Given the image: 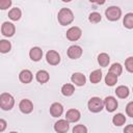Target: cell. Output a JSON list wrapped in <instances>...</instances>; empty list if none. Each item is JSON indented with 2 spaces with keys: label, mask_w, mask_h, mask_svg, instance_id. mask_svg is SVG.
I'll return each mask as SVG.
<instances>
[{
  "label": "cell",
  "mask_w": 133,
  "mask_h": 133,
  "mask_svg": "<svg viewBox=\"0 0 133 133\" xmlns=\"http://www.w3.org/2000/svg\"><path fill=\"white\" fill-rule=\"evenodd\" d=\"M80 118V112L77 109H70L65 113V121L70 123H75L79 121Z\"/></svg>",
  "instance_id": "12"
},
{
  "label": "cell",
  "mask_w": 133,
  "mask_h": 133,
  "mask_svg": "<svg viewBox=\"0 0 133 133\" xmlns=\"http://www.w3.org/2000/svg\"><path fill=\"white\" fill-rule=\"evenodd\" d=\"M10 133H17V132H10Z\"/></svg>",
  "instance_id": "35"
},
{
  "label": "cell",
  "mask_w": 133,
  "mask_h": 133,
  "mask_svg": "<svg viewBox=\"0 0 133 133\" xmlns=\"http://www.w3.org/2000/svg\"><path fill=\"white\" fill-rule=\"evenodd\" d=\"M103 104H104V106L108 112H113L117 108V101L114 97H111V96L106 97Z\"/></svg>",
  "instance_id": "8"
},
{
  "label": "cell",
  "mask_w": 133,
  "mask_h": 133,
  "mask_svg": "<svg viewBox=\"0 0 133 133\" xmlns=\"http://www.w3.org/2000/svg\"><path fill=\"white\" fill-rule=\"evenodd\" d=\"M36 80L39 82V83H46L48 80H49V78H50V76H49V73L47 72V71H45V70H41V71H38L37 73H36Z\"/></svg>",
  "instance_id": "17"
},
{
  "label": "cell",
  "mask_w": 133,
  "mask_h": 133,
  "mask_svg": "<svg viewBox=\"0 0 133 133\" xmlns=\"http://www.w3.org/2000/svg\"><path fill=\"white\" fill-rule=\"evenodd\" d=\"M74 91H75V87L72 84L66 83V84L62 85V87H61V92H62L63 96H66V97L72 96L74 94Z\"/></svg>",
  "instance_id": "22"
},
{
  "label": "cell",
  "mask_w": 133,
  "mask_h": 133,
  "mask_svg": "<svg viewBox=\"0 0 133 133\" xmlns=\"http://www.w3.org/2000/svg\"><path fill=\"white\" fill-rule=\"evenodd\" d=\"M124 133H133V125H128L124 129Z\"/></svg>",
  "instance_id": "34"
},
{
  "label": "cell",
  "mask_w": 133,
  "mask_h": 133,
  "mask_svg": "<svg viewBox=\"0 0 133 133\" xmlns=\"http://www.w3.org/2000/svg\"><path fill=\"white\" fill-rule=\"evenodd\" d=\"M82 55V48L77 45H73L68 49V56L71 59H78Z\"/></svg>",
  "instance_id": "9"
},
{
  "label": "cell",
  "mask_w": 133,
  "mask_h": 133,
  "mask_svg": "<svg viewBox=\"0 0 133 133\" xmlns=\"http://www.w3.org/2000/svg\"><path fill=\"white\" fill-rule=\"evenodd\" d=\"M122 72H123V66L119 63H113L110 66L108 73H111V74H113V75H115L117 77V76H119L122 74Z\"/></svg>",
  "instance_id": "25"
},
{
  "label": "cell",
  "mask_w": 133,
  "mask_h": 133,
  "mask_svg": "<svg viewBox=\"0 0 133 133\" xmlns=\"http://www.w3.org/2000/svg\"><path fill=\"white\" fill-rule=\"evenodd\" d=\"M101 79H102V72L100 70H95L89 75V80H90L91 83H95L96 84V83L100 82Z\"/></svg>",
  "instance_id": "19"
},
{
  "label": "cell",
  "mask_w": 133,
  "mask_h": 133,
  "mask_svg": "<svg viewBox=\"0 0 133 133\" xmlns=\"http://www.w3.org/2000/svg\"><path fill=\"white\" fill-rule=\"evenodd\" d=\"M29 56H30L31 60L38 61V60H41V58L43 56V50L39 47H33V48H31V50L29 52Z\"/></svg>",
  "instance_id": "15"
},
{
  "label": "cell",
  "mask_w": 133,
  "mask_h": 133,
  "mask_svg": "<svg viewBox=\"0 0 133 133\" xmlns=\"http://www.w3.org/2000/svg\"><path fill=\"white\" fill-rule=\"evenodd\" d=\"M110 61V58H109V55L106 54V53H101L99 54L98 56V62L101 66H107L108 63Z\"/></svg>",
  "instance_id": "21"
},
{
  "label": "cell",
  "mask_w": 133,
  "mask_h": 133,
  "mask_svg": "<svg viewBox=\"0 0 133 133\" xmlns=\"http://www.w3.org/2000/svg\"><path fill=\"white\" fill-rule=\"evenodd\" d=\"M32 78H33L32 73H31L29 70H23V71L20 73V75H19L20 81L23 82V83H25V84L30 83V82L32 81Z\"/></svg>",
  "instance_id": "16"
},
{
  "label": "cell",
  "mask_w": 133,
  "mask_h": 133,
  "mask_svg": "<svg viewBox=\"0 0 133 133\" xmlns=\"http://www.w3.org/2000/svg\"><path fill=\"white\" fill-rule=\"evenodd\" d=\"M10 48H11V45L8 41L6 39H1L0 41V52L1 53H7L10 51Z\"/></svg>",
  "instance_id": "27"
},
{
  "label": "cell",
  "mask_w": 133,
  "mask_h": 133,
  "mask_svg": "<svg viewBox=\"0 0 133 133\" xmlns=\"http://www.w3.org/2000/svg\"><path fill=\"white\" fill-rule=\"evenodd\" d=\"M105 15L109 21H117L122 16V10L118 6H109L106 9Z\"/></svg>",
  "instance_id": "3"
},
{
  "label": "cell",
  "mask_w": 133,
  "mask_h": 133,
  "mask_svg": "<svg viewBox=\"0 0 133 133\" xmlns=\"http://www.w3.org/2000/svg\"><path fill=\"white\" fill-rule=\"evenodd\" d=\"M71 80L73 83H75L78 86H82L86 82V78L82 73H74L71 77Z\"/></svg>",
  "instance_id": "13"
},
{
  "label": "cell",
  "mask_w": 133,
  "mask_h": 133,
  "mask_svg": "<svg viewBox=\"0 0 133 133\" xmlns=\"http://www.w3.org/2000/svg\"><path fill=\"white\" fill-rule=\"evenodd\" d=\"M6 122L4 121V119H2V118H0V132H2V131H4L5 129H6Z\"/></svg>",
  "instance_id": "33"
},
{
  "label": "cell",
  "mask_w": 133,
  "mask_h": 133,
  "mask_svg": "<svg viewBox=\"0 0 133 133\" xmlns=\"http://www.w3.org/2000/svg\"><path fill=\"white\" fill-rule=\"evenodd\" d=\"M117 82V77L111 73H108L105 77V83L108 85V86H113L115 83Z\"/></svg>",
  "instance_id": "26"
},
{
  "label": "cell",
  "mask_w": 133,
  "mask_h": 133,
  "mask_svg": "<svg viewBox=\"0 0 133 133\" xmlns=\"http://www.w3.org/2000/svg\"><path fill=\"white\" fill-rule=\"evenodd\" d=\"M1 32L4 36H7V37L12 36L16 32V27L10 22H4L1 26Z\"/></svg>",
  "instance_id": "7"
},
{
  "label": "cell",
  "mask_w": 133,
  "mask_h": 133,
  "mask_svg": "<svg viewBox=\"0 0 133 133\" xmlns=\"http://www.w3.org/2000/svg\"><path fill=\"white\" fill-rule=\"evenodd\" d=\"M69 127V122H66L65 119H58L54 125V130L57 133H66Z\"/></svg>",
  "instance_id": "10"
},
{
  "label": "cell",
  "mask_w": 133,
  "mask_h": 133,
  "mask_svg": "<svg viewBox=\"0 0 133 133\" xmlns=\"http://www.w3.org/2000/svg\"><path fill=\"white\" fill-rule=\"evenodd\" d=\"M22 16V12H21V9L18 8V7H15V8H11L8 12V17L10 20L12 21H18Z\"/></svg>",
  "instance_id": "20"
},
{
  "label": "cell",
  "mask_w": 133,
  "mask_h": 133,
  "mask_svg": "<svg viewBox=\"0 0 133 133\" xmlns=\"http://www.w3.org/2000/svg\"><path fill=\"white\" fill-rule=\"evenodd\" d=\"M73 133H87V129L84 125H76L73 128Z\"/></svg>",
  "instance_id": "29"
},
{
  "label": "cell",
  "mask_w": 133,
  "mask_h": 133,
  "mask_svg": "<svg viewBox=\"0 0 133 133\" xmlns=\"http://www.w3.org/2000/svg\"><path fill=\"white\" fill-rule=\"evenodd\" d=\"M63 112V107L60 103H53L50 107V113L54 117H58L62 114Z\"/></svg>",
  "instance_id": "14"
},
{
  "label": "cell",
  "mask_w": 133,
  "mask_h": 133,
  "mask_svg": "<svg viewBox=\"0 0 133 133\" xmlns=\"http://www.w3.org/2000/svg\"><path fill=\"white\" fill-rule=\"evenodd\" d=\"M46 59H47V62L50 63L51 65H56L60 62V55L58 54V52L54 50H50L46 54Z\"/></svg>",
  "instance_id": "6"
},
{
  "label": "cell",
  "mask_w": 133,
  "mask_h": 133,
  "mask_svg": "<svg viewBox=\"0 0 133 133\" xmlns=\"http://www.w3.org/2000/svg\"><path fill=\"white\" fill-rule=\"evenodd\" d=\"M15 105L14 97L8 92H3L0 95V108L3 110H10Z\"/></svg>",
  "instance_id": "2"
},
{
  "label": "cell",
  "mask_w": 133,
  "mask_h": 133,
  "mask_svg": "<svg viewBox=\"0 0 133 133\" xmlns=\"http://www.w3.org/2000/svg\"><path fill=\"white\" fill-rule=\"evenodd\" d=\"M123 23H124L125 27H127L128 29H132L133 28V14L132 12L127 14L125 16V18H124Z\"/></svg>",
  "instance_id": "23"
},
{
  "label": "cell",
  "mask_w": 133,
  "mask_h": 133,
  "mask_svg": "<svg viewBox=\"0 0 133 133\" xmlns=\"http://www.w3.org/2000/svg\"><path fill=\"white\" fill-rule=\"evenodd\" d=\"M115 94L118 98L121 99H125L129 96V88L127 86H124V85H121L118 87H116L115 89Z\"/></svg>",
  "instance_id": "18"
},
{
  "label": "cell",
  "mask_w": 133,
  "mask_h": 133,
  "mask_svg": "<svg viewBox=\"0 0 133 133\" xmlns=\"http://www.w3.org/2000/svg\"><path fill=\"white\" fill-rule=\"evenodd\" d=\"M126 112L130 117H133V102L128 103V105L126 107Z\"/></svg>",
  "instance_id": "32"
},
{
  "label": "cell",
  "mask_w": 133,
  "mask_h": 133,
  "mask_svg": "<svg viewBox=\"0 0 133 133\" xmlns=\"http://www.w3.org/2000/svg\"><path fill=\"white\" fill-rule=\"evenodd\" d=\"M125 65H126V69L129 73H132L133 72V57H128L127 60L125 61Z\"/></svg>",
  "instance_id": "30"
},
{
  "label": "cell",
  "mask_w": 133,
  "mask_h": 133,
  "mask_svg": "<svg viewBox=\"0 0 133 133\" xmlns=\"http://www.w3.org/2000/svg\"><path fill=\"white\" fill-rule=\"evenodd\" d=\"M19 108L23 113H30L33 110V104L30 100L23 99L19 104Z\"/></svg>",
  "instance_id": "11"
},
{
  "label": "cell",
  "mask_w": 133,
  "mask_h": 133,
  "mask_svg": "<svg viewBox=\"0 0 133 133\" xmlns=\"http://www.w3.org/2000/svg\"><path fill=\"white\" fill-rule=\"evenodd\" d=\"M125 122H126V117L123 113H116L112 118V123L115 126H122L125 124Z\"/></svg>",
  "instance_id": "24"
},
{
  "label": "cell",
  "mask_w": 133,
  "mask_h": 133,
  "mask_svg": "<svg viewBox=\"0 0 133 133\" xmlns=\"http://www.w3.org/2000/svg\"><path fill=\"white\" fill-rule=\"evenodd\" d=\"M101 19H102V17H101V15L99 14V12H91L90 15H89V17H88V20H89V22H91V23H99L100 21H101Z\"/></svg>",
  "instance_id": "28"
},
{
  "label": "cell",
  "mask_w": 133,
  "mask_h": 133,
  "mask_svg": "<svg viewBox=\"0 0 133 133\" xmlns=\"http://www.w3.org/2000/svg\"><path fill=\"white\" fill-rule=\"evenodd\" d=\"M87 106H88V109L91 111V112H100L102 109H103V101L98 98V97H94L91 98L88 103H87Z\"/></svg>",
  "instance_id": "4"
},
{
  "label": "cell",
  "mask_w": 133,
  "mask_h": 133,
  "mask_svg": "<svg viewBox=\"0 0 133 133\" xmlns=\"http://www.w3.org/2000/svg\"><path fill=\"white\" fill-rule=\"evenodd\" d=\"M81 34H82L81 29L79 27H77V26H74V27H71L66 31V38L69 41L75 42V41H78L81 37Z\"/></svg>",
  "instance_id": "5"
},
{
  "label": "cell",
  "mask_w": 133,
  "mask_h": 133,
  "mask_svg": "<svg viewBox=\"0 0 133 133\" xmlns=\"http://www.w3.org/2000/svg\"><path fill=\"white\" fill-rule=\"evenodd\" d=\"M57 19H58V22L62 25V26H65V25H69L73 22L74 20V15L72 12V10L70 8H61L57 15Z\"/></svg>",
  "instance_id": "1"
},
{
  "label": "cell",
  "mask_w": 133,
  "mask_h": 133,
  "mask_svg": "<svg viewBox=\"0 0 133 133\" xmlns=\"http://www.w3.org/2000/svg\"><path fill=\"white\" fill-rule=\"evenodd\" d=\"M11 5L10 0H0V9H6Z\"/></svg>",
  "instance_id": "31"
}]
</instances>
